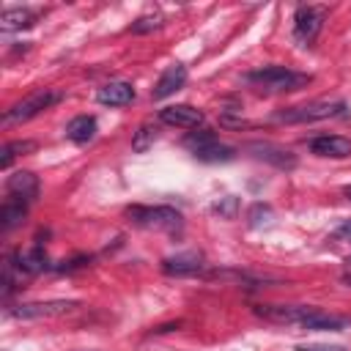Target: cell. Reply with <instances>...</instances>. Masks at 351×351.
<instances>
[{
    "label": "cell",
    "instance_id": "8992f818",
    "mask_svg": "<svg viewBox=\"0 0 351 351\" xmlns=\"http://www.w3.org/2000/svg\"><path fill=\"white\" fill-rule=\"evenodd\" d=\"M80 307V302L74 299H52V302H27V304H16L8 310V315L22 318V321H33V318H60L69 315Z\"/></svg>",
    "mask_w": 351,
    "mask_h": 351
},
{
    "label": "cell",
    "instance_id": "d4e9b609",
    "mask_svg": "<svg viewBox=\"0 0 351 351\" xmlns=\"http://www.w3.org/2000/svg\"><path fill=\"white\" fill-rule=\"evenodd\" d=\"M269 214H271V208H269V206H263V203H255V206L250 208V214H247V217H250V225L255 228V225H261V222H263Z\"/></svg>",
    "mask_w": 351,
    "mask_h": 351
},
{
    "label": "cell",
    "instance_id": "7402d4cb",
    "mask_svg": "<svg viewBox=\"0 0 351 351\" xmlns=\"http://www.w3.org/2000/svg\"><path fill=\"white\" fill-rule=\"evenodd\" d=\"M236 211H239V197H233V195H228V197H222L219 203H214V214H219V217H225V219H233Z\"/></svg>",
    "mask_w": 351,
    "mask_h": 351
},
{
    "label": "cell",
    "instance_id": "44dd1931",
    "mask_svg": "<svg viewBox=\"0 0 351 351\" xmlns=\"http://www.w3.org/2000/svg\"><path fill=\"white\" fill-rule=\"evenodd\" d=\"M211 143H217V134H214L211 129H195V132H189V134L184 137V145H186L192 154H197V151L208 148Z\"/></svg>",
    "mask_w": 351,
    "mask_h": 351
},
{
    "label": "cell",
    "instance_id": "277c9868",
    "mask_svg": "<svg viewBox=\"0 0 351 351\" xmlns=\"http://www.w3.org/2000/svg\"><path fill=\"white\" fill-rule=\"evenodd\" d=\"M60 99H63V93H60V90H55V88H41V90H36V93L25 96L22 101L11 104V107L5 110V115H3V121H5V123L30 121V118H36L38 112L49 110L52 104H58Z\"/></svg>",
    "mask_w": 351,
    "mask_h": 351
},
{
    "label": "cell",
    "instance_id": "ffe728a7",
    "mask_svg": "<svg viewBox=\"0 0 351 351\" xmlns=\"http://www.w3.org/2000/svg\"><path fill=\"white\" fill-rule=\"evenodd\" d=\"M156 126L151 123V121H145V123H140V129L134 132V137H132V148L137 151V154H143V151H148L151 145H154V140H156Z\"/></svg>",
    "mask_w": 351,
    "mask_h": 351
},
{
    "label": "cell",
    "instance_id": "6da1fadb",
    "mask_svg": "<svg viewBox=\"0 0 351 351\" xmlns=\"http://www.w3.org/2000/svg\"><path fill=\"white\" fill-rule=\"evenodd\" d=\"M250 85H258L269 93H282V90H299L304 88L313 77L310 74H302V71H293V69H285V66H263V69H255L244 77Z\"/></svg>",
    "mask_w": 351,
    "mask_h": 351
},
{
    "label": "cell",
    "instance_id": "cb8c5ba5",
    "mask_svg": "<svg viewBox=\"0 0 351 351\" xmlns=\"http://www.w3.org/2000/svg\"><path fill=\"white\" fill-rule=\"evenodd\" d=\"M296 351H346V346H340V343H299L296 346Z\"/></svg>",
    "mask_w": 351,
    "mask_h": 351
},
{
    "label": "cell",
    "instance_id": "9c48e42d",
    "mask_svg": "<svg viewBox=\"0 0 351 351\" xmlns=\"http://www.w3.org/2000/svg\"><path fill=\"white\" fill-rule=\"evenodd\" d=\"M206 269V261L200 252H176L170 258L162 261V271L170 274V277H195Z\"/></svg>",
    "mask_w": 351,
    "mask_h": 351
},
{
    "label": "cell",
    "instance_id": "603a6c76",
    "mask_svg": "<svg viewBox=\"0 0 351 351\" xmlns=\"http://www.w3.org/2000/svg\"><path fill=\"white\" fill-rule=\"evenodd\" d=\"M162 27V16L159 14H148V16H140L137 22H132V33H148V30H156Z\"/></svg>",
    "mask_w": 351,
    "mask_h": 351
},
{
    "label": "cell",
    "instance_id": "3957f363",
    "mask_svg": "<svg viewBox=\"0 0 351 351\" xmlns=\"http://www.w3.org/2000/svg\"><path fill=\"white\" fill-rule=\"evenodd\" d=\"M346 101H310V104H299V107H288L274 112V121L280 123H313V121H326V118H337L346 115Z\"/></svg>",
    "mask_w": 351,
    "mask_h": 351
},
{
    "label": "cell",
    "instance_id": "7c38bea8",
    "mask_svg": "<svg viewBox=\"0 0 351 351\" xmlns=\"http://www.w3.org/2000/svg\"><path fill=\"white\" fill-rule=\"evenodd\" d=\"M134 99V88L132 82H123V80H115V82H107L96 90V101L99 104H107V107H123Z\"/></svg>",
    "mask_w": 351,
    "mask_h": 351
},
{
    "label": "cell",
    "instance_id": "ba28073f",
    "mask_svg": "<svg viewBox=\"0 0 351 351\" xmlns=\"http://www.w3.org/2000/svg\"><path fill=\"white\" fill-rule=\"evenodd\" d=\"M247 151H250L255 159L274 165L277 170H293V167H296V156H293L288 148L277 145V143H261V140H258V143H247Z\"/></svg>",
    "mask_w": 351,
    "mask_h": 351
},
{
    "label": "cell",
    "instance_id": "f1b7e54d",
    "mask_svg": "<svg viewBox=\"0 0 351 351\" xmlns=\"http://www.w3.org/2000/svg\"><path fill=\"white\" fill-rule=\"evenodd\" d=\"M348 263H351V261H348Z\"/></svg>",
    "mask_w": 351,
    "mask_h": 351
},
{
    "label": "cell",
    "instance_id": "5b68a950",
    "mask_svg": "<svg viewBox=\"0 0 351 351\" xmlns=\"http://www.w3.org/2000/svg\"><path fill=\"white\" fill-rule=\"evenodd\" d=\"M326 14H329V5H299L293 14V38L302 47L313 44L326 22Z\"/></svg>",
    "mask_w": 351,
    "mask_h": 351
},
{
    "label": "cell",
    "instance_id": "30bf717a",
    "mask_svg": "<svg viewBox=\"0 0 351 351\" xmlns=\"http://www.w3.org/2000/svg\"><path fill=\"white\" fill-rule=\"evenodd\" d=\"M186 77H189V71H186L184 63H170V66L159 74V80H156V85H154V90H151V99L162 101V99L173 96L178 88H184Z\"/></svg>",
    "mask_w": 351,
    "mask_h": 351
},
{
    "label": "cell",
    "instance_id": "ac0fdd59",
    "mask_svg": "<svg viewBox=\"0 0 351 351\" xmlns=\"http://www.w3.org/2000/svg\"><path fill=\"white\" fill-rule=\"evenodd\" d=\"M233 156H236V148H233V145H225V143H219V140L195 154V159H200V162H230Z\"/></svg>",
    "mask_w": 351,
    "mask_h": 351
},
{
    "label": "cell",
    "instance_id": "d6986e66",
    "mask_svg": "<svg viewBox=\"0 0 351 351\" xmlns=\"http://www.w3.org/2000/svg\"><path fill=\"white\" fill-rule=\"evenodd\" d=\"M30 151H36V143L33 140H11V143H5L3 145V156H0V165L8 170L11 167V162H14V156H25V154H30Z\"/></svg>",
    "mask_w": 351,
    "mask_h": 351
},
{
    "label": "cell",
    "instance_id": "4fadbf2b",
    "mask_svg": "<svg viewBox=\"0 0 351 351\" xmlns=\"http://www.w3.org/2000/svg\"><path fill=\"white\" fill-rule=\"evenodd\" d=\"M5 192L11 195V197H19V200H33L36 195H38V178H36V173H30V170H16L14 176H8V181H5Z\"/></svg>",
    "mask_w": 351,
    "mask_h": 351
},
{
    "label": "cell",
    "instance_id": "5bb4252c",
    "mask_svg": "<svg viewBox=\"0 0 351 351\" xmlns=\"http://www.w3.org/2000/svg\"><path fill=\"white\" fill-rule=\"evenodd\" d=\"M8 261L16 266L19 274H41V271L49 269V258H47V252L41 250V244H36V247L27 250V252H16V255H11Z\"/></svg>",
    "mask_w": 351,
    "mask_h": 351
},
{
    "label": "cell",
    "instance_id": "7a4b0ae2",
    "mask_svg": "<svg viewBox=\"0 0 351 351\" xmlns=\"http://www.w3.org/2000/svg\"><path fill=\"white\" fill-rule=\"evenodd\" d=\"M126 217L140 225V228H151V230H167L176 233L184 228V217L173 208V206H129Z\"/></svg>",
    "mask_w": 351,
    "mask_h": 351
},
{
    "label": "cell",
    "instance_id": "e0dca14e",
    "mask_svg": "<svg viewBox=\"0 0 351 351\" xmlns=\"http://www.w3.org/2000/svg\"><path fill=\"white\" fill-rule=\"evenodd\" d=\"M36 25V11L30 8H5L3 16H0V27L8 33V30H25Z\"/></svg>",
    "mask_w": 351,
    "mask_h": 351
},
{
    "label": "cell",
    "instance_id": "83f0119b",
    "mask_svg": "<svg viewBox=\"0 0 351 351\" xmlns=\"http://www.w3.org/2000/svg\"><path fill=\"white\" fill-rule=\"evenodd\" d=\"M343 282H346V285H351V274H346V277H343Z\"/></svg>",
    "mask_w": 351,
    "mask_h": 351
},
{
    "label": "cell",
    "instance_id": "2e32d148",
    "mask_svg": "<svg viewBox=\"0 0 351 351\" xmlns=\"http://www.w3.org/2000/svg\"><path fill=\"white\" fill-rule=\"evenodd\" d=\"M27 217V200H19V197H5V203L0 206V228L3 230H11L16 225H22V219Z\"/></svg>",
    "mask_w": 351,
    "mask_h": 351
},
{
    "label": "cell",
    "instance_id": "52a82bcc",
    "mask_svg": "<svg viewBox=\"0 0 351 351\" xmlns=\"http://www.w3.org/2000/svg\"><path fill=\"white\" fill-rule=\"evenodd\" d=\"M159 123L165 126H178V129H197L203 123V112L192 104H167L159 110Z\"/></svg>",
    "mask_w": 351,
    "mask_h": 351
},
{
    "label": "cell",
    "instance_id": "4316f807",
    "mask_svg": "<svg viewBox=\"0 0 351 351\" xmlns=\"http://www.w3.org/2000/svg\"><path fill=\"white\" fill-rule=\"evenodd\" d=\"M343 195H346V197L351 200V184H348V186H343Z\"/></svg>",
    "mask_w": 351,
    "mask_h": 351
},
{
    "label": "cell",
    "instance_id": "484cf974",
    "mask_svg": "<svg viewBox=\"0 0 351 351\" xmlns=\"http://www.w3.org/2000/svg\"><path fill=\"white\" fill-rule=\"evenodd\" d=\"M337 233H340V236H351V219H343L340 228H337Z\"/></svg>",
    "mask_w": 351,
    "mask_h": 351
},
{
    "label": "cell",
    "instance_id": "8fae6325",
    "mask_svg": "<svg viewBox=\"0 0 351 351\" xmlns=\"http://www.w3.org/2000/svg\"><path fill=\"white\" fill-rule=\"evenodd\" d=\"M310 151L315 156H329V159H346L351 156V140L343 134H318L310 140Z\"/></svg>",
    "mask_w": 351,
    "mask_h": 351
},
{
    "label": "cell",
    "instance_id": "9a60e30c",
    "mask_svg": "<svg viewBox=\"0 0 351 351\" xmlns=\"http://www.w3.org/2000/svg\"><path fill=\"white\" fill-rule=\"evenodd\" d=\"M96 129H99V123H96L93 115H77V118H71L66 123V137L71 143L82 145V143H90L96 137Z\"/></svg>",
    "mask_w": 351,
    "mask_h": 351
}]
</instances>
